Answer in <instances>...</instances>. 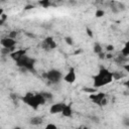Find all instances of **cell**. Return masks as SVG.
Here are the masks:
<instances>
[{
    "instance_id": "obj_6",
    "label": "cell",
    "mask_w": 129,
    "mask_h": 129,
    "mask_svg": "<svg viewBox=\"0 0 129 129\" xmlns=\"http://www.w3.org/2000/svg\"><path fill=\"white\" fill-rule=\"evenodd\" d=\"M56 45H57L56 42L54 41V39H53L51 36L45 37V38L42 40L41 44H40L41 48H42L43 50H45V51H51L52 49H54V48L56 47Z\"/></svg>"
},
{
    "instance_id": "obj_19",
    "label": "cell",
    "mask_w": 129,
    "mask_h": 129,
    "mask_svg": "<svg viewBox=\"0 0 129 129\" xmlns=\"http://www.w3.org/2000/svg\"><path fill=\"white\" fill-rule=\"evenodd\" d=\"M122 123H123V125H124V126L129 127V117H125V118H123Z\"/></svg>"
},
{
    "instance_id": "obj_10",
    "label": "cell",
    "mask_w": 129,
    "mask_h": 129,
    "mask_svg": "<svg viewBox=\"0 0 129 129\" xmlns=\"http://www.w3.org/2000/svg\"><path fill=\"white\" fill-rule=\"evenodd\" d=\"M66 104L64 103H55L53 105H51L50 109H49V113L50 114H56V113H61L63 108H64Z\"/></svg>"
},
{
    "instance_id": "obj_11",
    "label": "cell",
    "mask_w": 129,
    "mask_h": 129,
    "mask_svg": "<svg viewBox=\"0 0 129 129\" xmlns=\"http://www.w3.org/2000/svg\"><path fill=\"white\" fill-rule=\"evenodd\" d=\"M24 54H26V50H25V49H18V50H16V51L11 52V53H10V56H11V58L15 61V60H17L18 58H20L21 56H23Z\"/></svg>"
},
{
    "instance_id": "obj_26",
    "label": "cell",
    "mask_w": 129,
    "mask_h": 129,
    "mask_svg": "<svg viewBox=\"0 0 129 129\" xmlns=\"http://www.w3.org/2000/svg\"><path fill=\"white\" fill-rule=\"evenodd\" d=\"M125 86H126V87H127V88L129 89V81H127V82H125Z\"/></svg>"
},
{
    "instance_id": "obj_8",
    "label": "cell",
    "mask_w": 129,
    "mask_h": 129,
    "mask_svg": "<svg viewBox=\"0 0 129 129\" xmlns=\"http://www.w3.org/2000/svg\"><path fill=\"white\" fill-rule=\"evenodd\" d=\"M1 45L3 47H6V48H9L12 50L14 48V46L16 45V40L12 37L7 36V37H4L1 39Z\"/></svg>"
},
{
    "instance_id": "obj_9",
    "label": "cell",
    "mask_w": 129,
    "mask_h": 129,
    "mask_svg": "<svg viewBox=\"0 0 129 129\" xmlns=\"http://www.w3.org/2000/svg\"><path fill=\"white\" fill-rule=\"evenodd\" d=\"M77 79V76H76V72H75V69L74 68H70L68 74L63 77V80L64 82L69 83V84H73Z\"/></svg>"
},
{
    "instance_id": "obj_16",
    "label": "cell",
    "mask_w": 129,
    "mask_h": 129,
    "mask_svg": "<svg viewBox=\"0 0 129 129\" xmlns=\"http://www.w3.org/2000/svg\"><path fill=\"white\" fill-rule=\"evenodd\" d=\"M39 5L42 6L43 8H47L48 6L51 5V3H50V0H40L39 1Z\"/></svg>"
},
{
    "instance_id": "obj_5",
    "label": "cell",
    "mask_w": 129,
    "mask_h": 129,
    "mask_svg": "<svg viewBox=\"0 0 129 129\" xmlns=\"http://www.w3.org/2000/svg\"><path fill=\"white\" fill-rule=\"evenodd\" d=\"M89 98L96 105H99V106H105V105H107V95L105 93L99 92V93L91 94Z\"/></svg>"
},
{
    "instance_id": "obj_7",
    "label": "cell",
    "mask_w": 129,
    "mask_h": 129,
    "mask_svg": "<svg viewBox=\"0 0 129 129\" xmlns=\"http://www.w3.org/2000/svg\"><path fill=\"white\" fill-rule=\"evenodd\" d=\"M108 6L110 7L111 11L115 14L117 13H120L122 11L125 10V5L119 1H116V0H111L109 3H108Z\"/></svg>"
},
{
    "instance_id": "obj_20",
    "label": "cell",
    "mask_w": 129,
    "mask_h": 129,
    "mask_svg": "<svg viewBox=\"0 0 129 129\" xmlns=\"http://www.w3.org/2000/svg\"><path fill=\"white\" fill-rule=\"evenodd\" d=\"M64 40H66V42H67L68 44H70V45H72V44H73V39H72L71 37L67 36V37H64Z\"/></svg>"
},
{
    "instance_id": "obj_1",
    "label": "cell",
    "mask_w": 129,
    "mask_h": 129,
    "mask_svg": "<svg viewBox=\"0 0 129 129\" xmlns=\"http://www.w3.org/2000/svg\"><path fill=\"white\" fill-rule=\"evenodd\" d=\"M114 80L113 73H111L108 69L106 68H101L99 73L94 76V88H101L104 87L110 83H112Z\"/></svg>"
},
{
    "instance_id": "obj_15",
    "label": "cell",
    "mask_w": 129,
    "mask_h": 129,
    "mask_svg": "<svg viewBox=\"0 0 129 129\" xmlns=\"http://www.w3.org/2000/svg\"><path fill=\"white\" fill-rule=\"evenodd\" d=\"M121 53L124 55V56H129V40L125 43V45H124V47L122 48V50H121Z\"/></svg>"
},
{
    "instance_id": "obj_3",
    "label": "cell",
    "mask_w": 129,
    "mask_h": 129,
    "mask_svg": "<svg viewBox=\"0 0 129 129\" xmlns=\"http://www.w3.org/2000/svg\"><path fill=\"white\" fill-rule=\"evenodd\" d=\"M16 66L25 70V71H29L32 73H35V58L33 57H29L28 55L24 54L23 56H21L20 58H18L17 60H15Z\"/></svg>"
},
{
    "instance_id": "obj_21",
    "label": "cell",
    "mask_w": 129,
    "mask_h": 129,
    "mask_svg": "<svg viewBox=\"0 0 129 129\" xmlns=\"http://www.w3.org/2000/svg\"><path fill=\"white\" fill-rule=\"evenodd\" d=\"M17 34H18V32H17V31H15V30H13V31H11V32L9 33V35H8V36H9V37L14 38V37H15Z\"/></svg>"
},
{
    "instance_id": "obj_4",
    "label": "cell",
    "mask_w": 129,
    "mask_h": 129,
    "mask_svg": "<svg viewBox=\"0 0 129 129\" xmlns=\"http://www.w3.org/2000/svg\"><path fill=\"white\" fill-rule=\"evenodd\" d=\"M43 77L46 79V81L49 84H58L61 81V79H63L61 72L58 70H55V69L49 70L48 72H46L43 75Z\"/></svg>"
},
{
    "instance_id": "obj_12",
    "label": "cell",
    "mask_w": 129,
    "mask_h": 129,
    "mask_svg": "<svg viewBox=\"0 0 129 129\" xmlns=\"http://www.w3.org/2000/svg\"><path fill=\"white\" fill-rule=\"evenodd\" d=\"M61 114H62V116H64V117H72V115H73V110H72L71 104H69V105L66 104V106H64V108H63Z\"/></svg>"
},
{
    "instance_id": "obj_22",
    "label": "cell",
    "mask_w": 129,
    "mask_h": 129,
    "mask_svg": "<svg viewBox=\"0 0 129 129\" xmlns=\"http://www.w3.org/2000/svg\"><path fill=\"white\" fill-rule=\"evenodd\" d=\"M48 128H53V129H56V126H55L54 124H47V125H46V129H48Z\"/></svg>"
},
{
    "instance_id": "obj_24",
    "label": "cell",
    "mask_w": 129,
    "mask_h": 129,
    "mask_svg": "<svg viewBox=\"0 0 129 129\" xmlns=\"http://www.w3.org/2000/svg\"><path fill=\"white\" fill-rule=\"evenodd\" d=\"M87 33H88V35H90L91 37H93V33H92V31H91V29H89V28H87Z\"/></svg>"
},
{
    "instance_id": "obj_18",
    "label": "cell",
    "mask_w": 129,
    "mask_h": 129,
    "mask_svg": "<svg viewBox=\"0 0 129 129\" xmlns=\"http://www.w3.org/2000/svg\"><path fill=\"white\" fill-rule=\"evenodd\" d=\"M104 14H105V11L102 10V9H98V10L96 11V16H97V17H102Z\"/></svg>"
},
{
    "instance_id": "obj_17",
    "label": "cell",
    "mask_w": 129,
    "mask_h": 129,
    "mask_svg": "<svg viewBox=\"0 0 129 129\" xmlns=\"http://www.w3.org/2000/svg\"><path fill=\"white\" fill-rule=\"evenodd\" d=\"M41 94L43 95V97L46 99V101L47 100H51L52 99V94L51 93H49V92H41Z\"/></svg>"
},
{
    "instance_id": "obj_27",
    "label": "cell",
    "mask_w": 129,
    "mask_h": 129,
    "mask_svg": "<svg viewBox=\"0 0 129 129\" xmlns=\"http://www.w3.org/2000/svg\"><path fill=\"white\" fill-rule=\"evenodd\" d=\"M30 8H33V6L30 5V6H26V7H25V9H30Z\"/></svg>"
},
{
    "instance_id": "obj_2",
    "label": "cell",
    "mask_w": 129,
    "mask_h": 129,
    "mask_svg": "<svg viewBox=\"0 0 129 129\" xmlns=\"http://www.w3.org/2000/svg\"><path fill=\"white\" fill-rule=\"evenodd\" d=\"M21 100H22L26 105H28L29 107H31V108L34 109V110L38 109L40 106L44 105L45 102H46V99L43 97V95H42L41 93L34 94V93H31V92L26 93V94L21 98Z\"/></svg>"
},
{
    "instance_id": "obj_13",
    "label": "cell",
    "mask_w": 129,
    "mask_h": 129,
    "mask_svg": "<svg viewBox=\"0 0 129 129\" xmlns=\"http://www.w3.org/2000/svg\"><path fill=\"white\" fill-rule=\"evenodd\" d=\"M42 122H43V119H42V117H40V116L32 117V118H30V120H29V123H30L31 125H33V126L40 125V124H42Z\"/></svg>"
},
{
    "instance_id": "obj_23",
    "label": "cell",
    "mask_w": 129,
    "mask_h": 129,
    "mask_svg": "<svg viewBox=\"0 0 129 129\" xmlns=\"http://www.w3.org/2000/svg\"><path fill=\"white\" fill-rule=\"evenodd\" d=\"M123 69H124L127 73H129V63H127V64H123Z\"/></svg>"
},
{
    "instance_id": "obj_14",
    "label": "cell",
    "mask_w": 129,
    "mask_h": 129,
    "mask_svg": "<svg viewBox=\"0 0 129 129\" xmlns=\"http://www.w3.org/2000/svg\"><path fill=\"white\" fill-rule=\"evenodd\" d=\"M102 51H103L102 46H101L99 43H95V44H94V52L97 53V54H99V55H101V57H103Z\"/></svg>"
},
{
    "instance_id": "obj_25",
    "label": "cell",
    "mask_w": 129,
    "mask_h": 129,
    "mask_svg": "<svg viewBox=\"0 0 129 129\" xmlns=\"http://www.w3.org/2000/svg\"><path fill=\"white\" fill-rule=\"evenodd\" d=\"M113 48H114V46H113V45H109L107 49H108V50H113Z\"/></svg>"
}]
</instances>
